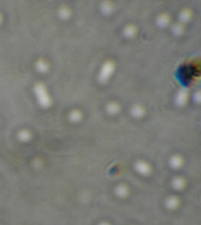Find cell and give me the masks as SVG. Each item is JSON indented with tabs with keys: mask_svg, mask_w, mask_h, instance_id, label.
I'll list each match as a JSON object with an SVG mask.
<instances>
[{
	"mask_svg": "<svg viewBox=\"0 0 201 225\" xmlns=\"http://www.w3.org/2000/svg\"><path fill=\"white\" fill-rule=\"evenodd\" d=\"M112 70V65L110 64H107L105 65V68H104V70L102 71V75H101V77H102L103 80H106L107 78L108 77V76H109V73L111 72V71Z\"/></svg>",
	"mask_w": 201,
	"mask_h": 225,
	"instance_id": "6da1fadb",
	"label": "cell"
},
{
	"mask_svg": "<svg viewBox=\"0 0 201 225\" xmlns=\"http://www.w3.org/2000/svg\"><path fill=\"white\" fill-rule=\"evenodd\" d=\"M137 169H138V171H139L140 173L144 174H147V173L149 171V167H148V166L142 162H140L139 164H137Z\"/></svg>",
	"mask_w": 201,
	"mask_h": 225,
	"instance_id": "7a4b0ae2",
	"label": "cell"
},
{
	"mask_svg": "<svg viewBox=\"0 0 201 225\" xmlns=\"http://www.w3.org/2000/svg\"><path fill=\"white\" fill-rule=\"evenodd\" d=\"M181 164H182V159L179 158V157H175L172 160V164H173V167H178L181 166Z\"/></svg>",
	"mask_w": 201,
	"mask_h": 225,
	"instance_id": "3957f363",
	"label": "cell"
},
{
	"mask_svg": "<svg viewBox=\"0 0 201 225\" xmlns=\"http://www.w3.org/2000/svg\"><path fill=\"white\" fill-rule=\"evenodd\" d=\"M178 200L176 198H171L170 199V200H168V206L171 208H175L177 205Z\"/></svg>",
	"mask_w": 201,
	"mask_h": 225,
	"instance_id": "277c9868",
	"label": "cell"
},
{
	"mask_svg": "<svg viewBox=\"0 0 201 225\" xmlns=\"http://www.w3.org/2000/svg\"><path fill=\"white\" fill-rule=\"evenodd\" d=\"M183 181H182V179H176V181L174 182V185L176 186V188H181L183 186Z\"/></svg>",
	"mask_w": 201,
	"mask_h": 225,
	"instance_id": "5b68a950",
	"label": "cell"
},
{
	"mask_svg": "<svg viewBox=\"0 0 201 225\" xmlns=\"http://www.w3.org/2000/svg\"><path fill=\"white\" fill-rule=\"evenodd\" d=\"M118 193L121 196H124V194H127V189L124 187H120L118 189Z\"/></svg>",
	"mask_w": 201,
	"mask_h": 225,
	"instance_id": "8992f818",
	"label": "cell"
},
{
	"mask_svg": "<svg viewBox=\"0 0 201 225\" xmlns=\"http://www.w3.org/2000/svg\"><path fill=\"white\" fill-rule=\"evenodd\" d=\"M101 225H108V224H101Z\"/></svg>",
	"mask_w": 201,
	"mask_h": 225,
	"instance_id": "52a82bcc",
	"label": "cell"
}]
</instances>
